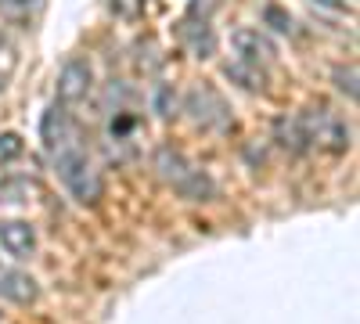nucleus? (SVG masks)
Returning <instances> with one entry per match:
<instances>
[{"instance_id": "obj_17", "label": "nucleus", "mask_w": 360, "mask_h": 324, "mask_svg": "<svg viewBox=\"0 0 360 324\" xmlns=\"http://www.w3.org/2000/svg\"><path fill=\"white\" fill-rule=\"evenodd\" d=\"M141 4H144V0H112V8H115V15H123V18H137Z\"/></svg>"}, {"instance_id": "obj_10", "label": "nucleus", "mask_w": 360, "mask_h": 324, "mask_svg": "<svg viewBox=\"0 0 360 324\" xmlns=\"http://www.w3.org/2000/svg\"><path fill=\"white\" fill-rule=\"evenodd\" d=\"M0 296L25 306L37 299V281L29 274H18V271H0Z\"/></svg>"}, {"instance_id": "obj_15", "label": "nucleus", "mask_w": 360, "mask_h": 324, "mask_svg": "<svg viewBox=\"0 0 360 324\" xmlns=\"http://www.w3.org/2000/svg\"><path fill=\"white\" fill-rule=\"evenodd\" d=\"M22 152H25V144H22L18 134H0V166H4V162H15Z\"/></svg>"}, {"instance_id": "obj_18", "label": "nucleus", "mask_w": 360, "mask_h": 324, "mask_svg": "<svg viewBox=\"0 0 360 324\" xmlns=\"http://www.w3.org/2000/svg\"><path fill=\"white\" fill-rule=\"evenodd\" d=\"M266 18H274V22H278L274 29H281V33H292V18H285L278 8H270V11H266Z\"/></svg>"}, {"instance_id": "obj_20", "label": "nucleus", "mask_w": 360, "mask_h": 324, "mask_svg": "<svg viewBox=\"0 0 360 324\" xmlns=\"http://www.w3.org/2000/svg\"><path fill=\"white\" fill-rule=\"evenodd\" d=\"M4 44H8V40H4V37H0V51H4Z\"/></svg>"}, {"instance_id": "obj_12", "label": "nucleus", "mask_w": 360, "mask_h": 324, "mask_svg": "<svg viewBox=\"0 0 360 324\" xmlns=\"http://www.w3.org/2000/svg\"><path fill=\"white\" fill-rule=\"evenodd\" d=\"M25 195H29V181H22V176H8V173H0V205L25 202Z\"/></svg>"}, {"instance_id": "obj_3", "label": "nucleus", "mask_w": 360, "mask_h": 324, "mask_svg": "<svg viewBox=\"0 0 360 324\" xmlns=\"http://www.w3.org/2000/svg\"><path fill=\"white\" fill-rule=\"evenodd\" d=\"M184 112L191 115V123L202 127V130H213V134H224L234 127V115L227 108V101L220 98V91H213V86H191V91L184 94Z\"/></svg>"}, {"instance_id": "obj_14", "label": "nucleus", "mask_w": 360, "mask_h": 324, "mask_svg": "<svg viewBox=\"0 0 360 324\" xmlns=\"http://www.w3.org/2000/svg\"><path fill=\"white\" fill-rule=\"evenodd\" d=\"M332 79H335V86H339V91L349 98V101H356V65H339L335 72H332Z\"/></svg>"}, {"instance_id": "obj_11", "label": "nucleus", "mask_w": 360, "mask_h": 324, "mask_svg": "<svg viewBox=\"0 0 360 324\" xmlns=\"http://www.w3.org/2000/svg\"><path fill=\"white\" fill-rule=\"evenodd\" d=\"M184 44H188V51L195 54V58H209L217 51V37H213V25H205V22H188L184 29Z\"/></svg>"}, {"instance_id": "obj_7", "label": "nucleus", "mask_w": 360, "mask_h": 324, "mask_svg": "<svg viewBox=\"0 0 360 324\" xmlns=\"http://www.w3.org/2000/svg\"><path fill=\"white\" fill-rule=\"evenodd\" d=\"M40 130H44V148L51 152V159H54L58 152L76 148V144H79V134H76L69 112H65L62 105H54V108L44 115V127H40Z\"/></svg>"}, {"instance_id": "obj_19", "label": "nucleus", "mask_w": 360, "mask_h": 324, "mask_svg": "<svg viewBox=\"0 0 360 324\" xmlns=\"http://www.w3.org/2000/svg\"><path fill=\"white\" fill-rule=\"evenodd\" d=\"M310 4H317V8H328V11H339V8H342V0H310Z\"/></svg>"}, {"instance_id": "obj_5", "label": "nucleus", "mask_w": 360, "mask_h": 324, "mask_svg": "<svg viewBox=\"0 0 360 324\" xmlns=\"http://www.w3.org/2000/svg\"><path fill=\"white\" fill-rule=\"evenodd\" d=\"M231 47L238 54V65H245V69H256L263 72L270 62H274V44H270V37H263L259 29H234L231 33Z\"/></svg>"}, {"instance_id": "obj_8", "label": "nucleus", "mask_w": 360, "mask_h": 324, "mask_svg": "<svg viewBox=\"0 0 360 324\" xmlns=\"http://www.w3.org/2000/svg\"><path fill=\"white\" fill-rule=\"evenodd\" d=\"M0 249L15 259H29L37 252V231L25 220H0Z\"/></svg>"}, {"instance_id": "obj_9", "label": "nucleus", "mask_w": 360, "mask_h": 324, "mask_svg": "<svg viewBox=\"0 0 360 324\" xmlns=\"http://www.w3.org/2000/svg\"><path fill=\"white\" fill-rule=\"evenodd\" d=\"M274 141L281 144V148H288L292 155H303L310 152V137H307V127H303V115H281V119L274 123Z\"/></svg>"}, {"instance_id": "obj_16", "label": "nucleus", "mask_w": 360, "mask_h": 324, "mask_svg": "<svg viewBox=\"0 0 360 324\" xmlns=\"http://www.w3.org/2000/svg\"><path fill=\"white\" fill-rule=\"evenodd\" d=\"M173 108H176V94L169 91V86H159L155 91V112L159 115H173Z\"/></svg>"}, {"instance_id": "obj_13", "label": "nucleus", "mask_w": 360, "mask_h": 324, "mask_svg": "<svg viewBox=\"0 0 360 324\" xmlns=\"http://www.w3.org/2000/svg\"><path fill=\"white\" fill-rule=\"evenodd\" d=\"M227 76L231 79H242V86L245 91H263V72H256V69H245V65H227Z\"/></svg>"}, {"instance_id": "obj_6", "label": "nucleus", "mask_w": 360, "mask_h": 324, "mask_svg": "<svg viewBox=\"0 0 360 324\" xmlns=\"http://www.w3.org/2000/svg\"><path fill=\"white\" fill-rule=\"evenodd\" d=\"M90 86H94V69H90V62L72 58V62L62 69V76H58V101L62 105H79V101H86Z\"/></svg>"}, {"instance_id": "obj_4", "label": "nucleus", "mask_w": 360, "mask_h": 324, "mask_svg": "<svg viewBox=\"0 0 360 324\" xmlns=\"http://www.w3.org/2000/svg\"><path fill=\"white\" fill-rule=\"evenodd\" d=\"M303 115V127H307V137H310V148H324V152H346L349 148V127L342 115H335L332 108H307L299 112Z\"/></svg>"}, {"instance_id": "obj_1", "label": "nucleus", "mask_w": 360, "mask_h": 324, "mask_svg": "<svg viewBox=\"0 0 360 324\" xmlns=\"http://www.w3.org/2000/svg\"><path fill=\"white\" fill-rule=\"evenodd\" d=\"M155 173L162 176V181L180 198H188V202H209V198L217 195L213 176H209L205 169H198L180 148H169V144L155 152Z\"/></svg>"}, {"instance_id": "obj_2", "label": "nucleus", "mask_w": 360, "mask_h": 324, "mask_svg": "<svg viewBox=\"0 0 360 324\" xmlns=\"http://www.w3.org/2000/svg\"><path fill=\"white\" fill-rule=\"evenodd\" d=\"M54 169L58 176H62V184L65 191L79 202V205H94L101 198V173L98 166L90 162V155L83 152V144H76V148H65V152H58L54 155Z\"/></svg>"}]
</instances>
